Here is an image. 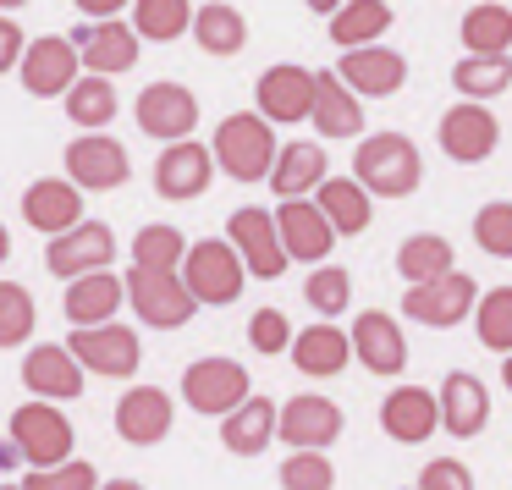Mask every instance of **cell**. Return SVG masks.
<instances>
[{"mask_svg": "<svg viewBox=\"0 0 512 490\" xmlns=\"http://www.w3.org/2000/svg\"><path fill=\"white\" fill-rule=\"evenodd\" d=\"M463 45H468V56H507L512 12L507 6H474V12L463 17Z\"/></svg>", "mask_w": 512, "mask_h": 490, "instance_id": "obj_37", "label": "cell"}, {"mask_svg": "<svg viewBox=\"0 0 512 490\" xmlns=\"http://www.w3.org/2000/svg\"><path fill=\"white\" fill-rule=\"evenodd\" d=\"M193 39H199L204 56H237L248 45V17L226 0H204L193 12Z\"/></svg>", "mask_w": 512, "mask_h": 490, "instance_id": "obj_32", "label": "cell"}, {"mask_svg": "<svg viewBox=\"0 0 512 490\" xmlns=\"http://www.w3.org/2000/svg\"><path fill=\"white\" fill-rule=\"evenodd\" d=\"M127 303H133V314L144 325H155V331H177V325H188L193 309H199V298L188 292L182 270H144V265L127 270Z\"/></svg>", "mask_w": 512, "mask_h": 490, "instance_id": "obj_4", "label": "cell"}, {"mask_svg": "<svg viewBox=\"0 0 512 490\" xmlns=\"http://www.w3.org/2000/svg\"><path fill=\"white\" fill-rule=\"evenodd\" d=\"M122 6H127V0H78V12H83V17H94V23H105V17H116Z\"/></svg>", "mask_w": 512, "mask_h": 490, "instance_id": "obj_50", "label": "cell"}, {"mask_svg": "<svg viewBox=\"0 0 512 490\" xmlns=\"http://www.w3.org/2000/svg\"><path fill=\"white\" fill-rule=\"evenodd\" d=\"M23 485L28 490H100V474H94V463L72 457V463H61V468H28Z\"/></svg>", "mask_w": 512, "mask_h": 490, "instance_id": "obj_46", "label": "cell"}, {"mask_svg": "<svg viewBox=\"0 0 512 490\" xmlns=\"http://www.w3.org/2000/svg\"><path fill=\"white\" fill-rule=\"evenodd\" d=\"M342 408H336L331 397H314V391H303V397L281 402V424L276 435L287 446H298V452H325V446L342 435Z\"/></svg>", "mask_w": 512, "mask_h": 490, "instance_id": "obj_12", "label": "cell"}, {"mask_svg": "<svg viewBox=\"0 0 512 490\" xmlns=\"http://www.w3.org/2000/svg\"><path fill=\"white\" fill-rule=\"evenodd\" d=\"M336 78H342L358 100H386V94L402 89L408 61H402L397 50H386V45H364V50H347V56L336 61Z\"/></svg>", "mask_w": 512, "mask_h": 490, "instance_id": "obj_19", "label": "cell"}, {"mask_svg": "<svg viewBox=\"0 0 512 490\" xmlns=\"http://www.w3.org/2000/svg\"><path fill=\"white\" fill-rule=\"evenodd\" d=\"M441 397V424L446 435H457V441H468V435H479L490 424V391L479 375H463V369H452L446 375V386L435 391Z\"/></svg>", "mask_w": 512, "mask_h": 490, "instance_id": "obj_26", "label": "cell"}, {"mask_svg": "<svg viewBox=\"0 0 512 490\" xmlns=\"http://www.w3.org/2000/svg\"><path fill=\"white\" fill-rule=\"evenodd\" d=\"M100 490H144V485H138V479H105Z\"/></svg>", "mask_w": 512, "mask_h": 490, "instance_id": "obj_52", "label": "cell"}, {"mask_svg": "<svg viewBox=\"0 0 512 490\" xmlns=\"http://www.w3.org/2000/svg\"><path fill=\"white\" fill-rule=\"evenodd\" d=\"M127 298V281H116L111 270H94V276H78L67 287V320L72 325H111L116 309Z\"/></svg>", "mask_w": 512, "mask_h": 490, "instance_id": "obj_30", "label": "cell"}, {"mask_svg": "<svg viewBox=\"0 0 512 490\" xmlns=\"http://www.w3.org/2000/svg\"><path fill=\"white\" fill-rule=\"evenodd\" d=\"M182 281H188V292L199 303H232L237 292H243V281H248V265H243V254H237L232 243L204 237V243H188Z\"/></svg>", "mask_w": 512, "mask_h": 490, "instance_id": "obj_5", "label": "cell"}, {"mask_svg": "<svg viewBox=\"0 0 512 490\" xmlns=\"http://www.w3.org/2000/svg\"><path fill=\"white\" fill-rule=\"evenodd\" d=\"M6 254H12V232L0 226V265H6Z\"/></svg>", "mask_w": 512, "mask_h": 490, "instance_id": "obj_53", "label": "cell"}, {"mask_svg": "<svg viewBox=\"0 0 512 490\" xmlns=\"http://www.w3.org/2000/svg\"><path fill=\"white\" fill-rule=\"evenodd\" d=\"M83 375L89 369L72 358V347L61 342H39L34 353L23 358V386L34 391V397H50V402H72L83 391Z\"/></svg>", "mask_w": 512, "mask_h": 490, "instance_id": "obj_23", "label": "cell"}, {"mask_svg": "<svg viewBox=\"0 0 512 490\" xmlns=\"http://www.w3.org/2000/svg\"><path fill=\"white\" fill-rule=\"evenodd\" d=\"M226 243L243 254V265H248V276H259V281H276L281 270L292 265L287 259V248H281V232H276V215L270 210H232V221H226Z\"/></svg>", "mask_w": 512, "mask_h": 490, "instance_id": "obj_9", "label": "cell"}, {"mask_svg": "<svg viewBox=\"0 0 512 490\" xmlns=\"http://www.w3.org/2000/svg\"><path fill=\"white\" fill-rule=\"evenodd\" d=\"M0 6H6V12H17V6H28V0H0Z\"/></svg>", "mask_w": 512, "mask_h": 490, "instance_id": "obj_55", "label": "cell"}, {"mask_svg": "<svg viewBox=\"0 0 512 490\" xmlns=\"http://www.w3.org/2000/svg\"><path fill=\"white\" fill-rule=\"evenodd\" d=\"M67 116H72L78 127H89V133H100V127L116 116V89H111V78H94V72H89V78L72 83V89H67Z\"/></svg>", "mask_w": 512, "mask_h": 490, "instance_id": "obj_39", "label": "cell"}, {"mask_svg": "<svg viewBox=\"0 0 512 490\" xmlns=\"http://www.w3.org/2000/svg\"><path fill=\"white\" fill-rule=\"evenodd\" d=\"M171 430V397L160 386H133L116 402V435L127 446H155Z\"/></svg>", "mask_w": 512, "mask_h": 490, "instance_id": "obj_25", "label": "cell"}, {"mask_svg": "<svg viewBox=\"0 0 512 490\" xmlns=\"http://www.w3.org/2000/svg\"><path fill=\"white\" fill-rule=\"evenodd\" d=\"M325 182V149L320 144H281L276 166H270V188L281 199H303V193H320Z\"/></svg>", "mask_w": 512, "mask_h": 490, "instance_id": "obj_33", "label": "cell"}, {"mask_svg": "<svg viewBox=\"0 0 512 490\" xmlns=\"http://www.w3.org/2000/svg\"><path fill=\"white\" fill-rule=\"evenodd\" d=\"M303 298H309L314 314H342L347 298H353V276H347L342 265H320V270H309V281H303Z\"/></svg>", "mask_w": 512, "mask_h": 490, "instance_id": "obj_43", "label": "cell"}, {"mask_svg": "<svg viewBox=\"0 0 512 490\" xmlns=\"http://www.w3.org/2000/svg\"><path fill=\"white\" fill-rule=\"evenodd\" d=\"M501 380H507V391H512V353L501 358Z\"/></svg>", "mask_w": 512, "mask_h": 490, "instance_id": "obj_54", "label": "cell"}, {"mask_svg": "<svg viewBox=\"0 0 512 490\" xmlns=\"http://www.w3.org/2000/svg\"><path fill=\"white\" fill-rule=\"evenodd\" d=\"M353 358L369 369V375H402L408 364V342H402V325L391 314L369 309L353 320Z\"/></svg>", "mask_w": 512, "mask_h": 490, "instance_id": "obj_24", "label": "cell"}, {"mask_svg": "<svg viewBox=\"0 0 512 490\" xmlns=\"http://www.w3.org/2000/svg\"><path fill=\"white\" fill-rule=\"evenodd\" d=\"M419 490H474V474H468V463H457V457H435V463H424Z\"/></svg>", "mask_w": 512, "mask_h": 490, "instance_id": "obj_48", "label": "cell"}, {"mask_svg": "<svg viewBox=\"0 0 512 490\" xmlns=\"http://www.w3.org/2000/svg\"><path fill=\"white\" fill-rule=\"evenodd\" d=\"M314 133L320 138H353V133H364V100H358L353 89H347L336 72H314Z\"/></svg>", "mask_w": 512, "mask_h": 490, "instance_id": "obj_28", "label": "cell"}, {"mask_svg": "<svg viewBox=\"0 0 512 490\" xmlns=\"http://www.w3.org/2000/svg\"><path fill=\"white\" fill-rule=\"evenodd\" d=\"M474 243L485 248L490 259H512V204L496 199L474 215Z\"/></svg>", "mask_w": 512, "mask_h": 490, "instance_id": "obj_44", "label": "cell"}, {"mask_svg": "<svg viewBox=\"0 0 512 490\" xmlns=\"http://www.w3.org/2000/svg\"><path fill=\"white\" fill-rule=\"evenodd\" d=\"M78 67H83L78 45L61 39V34H45L23 50V67L17 72H23V89L34 94V100H56V94H67L72 83H78Z\"/></svg>", "mask_w": 512, "mask_h": 490, "instance_id": "obj_10", "label": "cell"}, {"mask_svg": "<svg viewBox=\"0 0 512 490\" xmlns=\"http://www.w3.org/2000/svg\"><path fill=\"white\" fill-rule=\"evenodd\" d=\"M314 72L309 67H292V61H281V67H270L265 78H259L254 100H259V116L265 122H309L314 116Z\"/></svg>", "mask_w": 512, "mask_h": 490, "instance_id": "obj_15", "label": "cell"}, {"mask_svg": "<svg viewBox=\"0 0 512 490\" xmlns=\"http://www.w3.org/2000/svg\"><path fill=\"white\" fill-rule=\"evenodd\" d=\"M23 215H28V226L61 237L72 226H83V188L72 177H39L23 193Z\"/></svg>", "mask_w": 512, "mask_h": 490, "instance_id": "obj_21", "label": "cell"}, {"mask_svg": "<svg viewBox=\"0 0 512 490\" xmlns=\"http://www.w3.org/2000/svg\"><path fill=\"white\" fill-rule=\"evenodd\" d=\"M248 397H254V391H248V369L237 364V358H193V364L182 369V402H188L193 413L226 419V413Z\"/></svg>", "mask_w": 512, "mask_h": 490, "instance_id": "obj_6", "label": "cell"}, {"mask_svg": "<svg viewBox=\"0 0 512 490\" xmlns=\"http://www.w3.org/2000/svg\"><path fill=\"white\" fill-rule=\"evenodd\" d=\"M320 215L336 226V237H358L369 226V188L358 177H325L320 193H314Z\"/></svg>", "mask_w": 512, "mask_h": 490, "instance_id": "obj_31", "label": "cell"}, {"mask_svg": "<svg viewBox=\"0 0 512 490\" xmlns=\"http://www.w3.org/2000/svg\"><path fill=\"white\" fill-rule=\"evenodd\" d=\"M397 270H402V281H408V287L446 276V270H452V243H446V237H435V232L408 237V243L397 248Z\"/></svg>", "mask_w": 512, "mask_h": 490, "instance_id": "obj_35", "label": "cell"}, {"mask_svg": "<svg viewBox=\"0 0 512 490\" xmlns=\"http://www.w3.org/2000/svg\"><path fill=\"white\" fill-rule=\"evenodd\" d=\"M452 83H457V94H468V100L485 105L490 94H501L512 83V61L507 56H463L452 67Z\"/></svg>", "mask_w": 512, "mask_h": 490, "instance_id": "obj_38", "label": "cell"}, {"mask_svg": "<svg viewBox=\"0 0 512 490\" xmlns=\"http://www.w3.org/2000/svg\"><path fill=\"white\" fill-rule=\"evenodd\" d=\"M248 342H254V353H287L292 347V325L281 309H259L254 320H248Z\"/></svg>", "mask_w": 512, "mask_h": 490, "instance_id": "obj_47", "label": "cell"}, {"mask_svg": "<svg viewBox=\"0 0 512 490\" xmlns=\"http://www.w3.org/2000/svg\"><path fill=\"white\" fill-rule=\"evenodd\" d=\"M133 116H138V127H144L149 138H171V144H182V138L199 127V100H193L182 83H149V89L138 94Z\"/></svg>", "mask_w": 512, "mask_h": 490, "instance_id": "obj_14", "label": "cell"}, {"mask_svg": "<svg viewBox=\"0 0 512 490\" xmlns=\"http://www.w3.org/2000/svg\"><path fill=\"white\" fill-rule=\"evenodd\" d=\"M182 259H188V243H182L177 226H138L133 265H144V270H182Z\"/></svg>", "mask_w": 512, "mask_h": 490, "instance_id": "obj_40", "label": "cell"}, {"mask_svg": "<svg viewBox=\"0 0 512 490\" xmlns=\"http://www.w3.org/2000/svg\"><path fill=\"white\" fill-rule=\"evenodd\" d=\"M496 138H501V127L490 116V105H479V100H463L441 116V149L452 160H463V166H479V160L496 155Z\"/></svg>", "mask_w": 512, "mask_h": 490, "instance_id": "obj_17", "label": "cell"}, {"mask_svg": "<svg viewBox=\"0 0 512 490\" xmlns=\"http://www.w3.org/2000/svg\"><path fill=\"white\" fill-rule=\"evenodd\" d=\"M193 12L199 6H188V0H133V28L138 39H182L193 28Z\"/></svg>", "mask_w": 512, "mask_h": 490, "instance_id": "obj_36", "label": "cell"}, {"mask_svg": "<svg viewBox=\"0 0 512 490\" xmlns=\"http://www.w3.org/2000/svg\"><path fill=\"white\" fill-rule=\"evenodd\" d=\"M34 298H28V287H17V281H0V347H23L28 331H34Z\"/></svg>", "mask_w": 512, "mask_h": 490, "instance_id": "obj_42", "label": "cell"}, {"mask_svg": "<svg viewBox=\"0 0 512 490\" xmlns=\"http://www.w3.org/2000/svg\"><path fill=\"white\" fill-rule=\"evenodd\" d=\"M215 177V155L204 144H193V138H182V144H166L155 160V193L160 199H199L204 188H210Z\"/></svg>", "mask_w": 512, "mask_h": 490, "instance_id": "obj_18", "label": "cell"}, {"mask_svg": "<svg viewBox=\"0 0 512 490\" xmlns=\"http://www.w3.org/2000/svg\"><path fill=\"white\" fill-rule=\"evenodd\" d=\"M127 171H133L127 149L116 144V138H105V133H83V138L67 144V177L78 182V188H89V193L122 188Z\"/></svg>", "mask_w": 512, "mask_h": 490, "instance_id": "obj_13", "label": "cell"}, {"mask_svg": "<svg viewBox=\"0 0 512 490\" xmlns=\"http://www.w3.org/2000/svg\"><path fill=\"white\" fill-rule=\"evenodd\" d=\"M67 347L89 375H111V380H133L138 364H144L138 331H127V325H116V320L111 325H78Z\"/></svg>", "mask_w": 512, "mask_h": 490, "instance_id": "obj_8", "label": "cell"}, {"mask_svg": "<svg viewBox=\"0 0 512 490\" xmlns=\"http://www.w3.org/2000/svg\"><path fill=\"white\" fill-rule=\"evenodd\" d=\"M474 331L490 353H512V287H496L479 298L474 309Z\"/></svg>", "mask_w": 512, "mask_h": 490, "instance_id": "obj_41", "label": "cell"}, {"mask_svg": "<svg viewBox=\"0 0 512 490\" xmlns=\"http://www.w3.org/2000/svg\"><path fill=\"white\" fill-rule=\"evenodd\" d=\"M72 45H78L83 67H89L94 78H116V72L138 67V28L133 23H116V17L89 23L83 34H72Z\"/></svg>", "mask_w": 512, "mask_h": 490, "instance_id": "obj_20", "label": "cell"}, {"mask_svg": "<svg viewBox=\"0 0 512 490\" xmlns=\"http://www.w3.org/2000/svg\"><path fill=\"white\" fill-rule=\"evenodd\" d=\"M353 177L369 188V199H408V193L424 182V160H419V149H413V138L375 133V138L358 144Z\"/></svg>", "mask_w": 512, "mask_h": 490, "instance_id": "obj_1", "label": "cell"}, {"mask_svg": "<svg viewBox=\"0 0 512 490\" xmlns=\"http://www.w3.org/2000/svg\"><path fill=\"white\" fill-rule=\"evenodd\" d=\"M23 50H28L23 28H17L12 17H0V72H12V67H23Z\"/></svg>", "mask_w": 512, "mask_h": 490, "instance_id": "obj_49", "label": "cell"}, {"mask_svg": "<svg viewBox=\"0 0 512 490\" xmlns=\"http://www.w3.org/2000/svg\"><path fill=\"white\" fill-rule=\"evenodd\" d=\"M276 232H281L287 259H303V265H325V254H331V243H336V226L320 215L314 199H281Z\"/></svg>", "mask_w": 512, "mask_h": 490, "instance_id": "obj_16", "label": "cell"}, {"mask_svg": "<svg viewBox=\"0 0 512 490\" xmlns=\"http://www.w3.org/2000/svg\"><path fill=\"white\" fill-rule=\"evenodd\" d=\"M435 424H441V397L424 391V386H397L386 402H380V430H386L391 441H402V446L430 441Z\"/></svg>", "mask_w": 512, "mask_h": 490, "instance_id": "obj_22", "label": "cell"}, {"mask_svg": "<svg viewBox=\"0 0 512 490\" xmlns=\"http://www.w3.org/2000/svg\"><path fill=\"white\" fill-rule=\"evenodd\" d=\"M210 155L232 182H270V166H276L281 144H276V133H270V122L259 111H237L215 127Z\"/></svg>", "mask_w": 512, "mask_h": 490, "instance_id": "obj_2", "label": "cell"}, {"mask_svg": "<svg viewBox=\"0 0 512 490\" xmlns=\"http://www.w3.org/2000/svg\"><path fill=\"white\" fill-rule=\"evenodd\" d=\"M276 424H281V408L270 397H248L237 402L232 413L221 419V446L237 457H259L270 441H276Z\"/></svg>", "mask_w": 512, "mask_h": 490, "instance_id": "obj_27", "label": "cell"}, {"mask_svg": "<svg viewBox=\"0 0 512 490\" xmlns=\"http://www.w3.org/2000/svg\"><path fill=\"white\" fill-rule=\"evenodd\" d=\"M474 309H479V287L463 270L419 281V287H408V298H402V314H413V320L430 325V331H452V325H463Z\"/></svg>", "mask_w": 512, "mask_h": 490, "instance_id": "obj_7", "label": "cell"}, {"mask_svg": "<svg viewBox=\"0 0 512 490\" xmlns=\"http://www.w3.org/2000/svg\"><path fill=\"white\" fill-rule=\"evenodd\" d=\"M342 6H347V0H309V12H320V17H336Z\"/></svg>", "mask_w": 512, "mask_h": 490, "instance_id": "obj_51", "label": "cell"}, {"mask_svg": "<svg viewBox=\"0 0 512 490\" xmlns=\"http://www.w3.org/2000/svg\"><path fill=\"white\" fill-rule=\"evenodd\" d=\"M386 28H391L386 0H347L342 12L331 17V45L336 50H364V45H380Z\"/></svg>", "mask_w": 512, "mask_h": 490, "instance_id": "obj_34", "label": "cell"}, {"mask_svg": "<svg viewBox=\"0 0 512 490\" xmlns=\"http://www.w3.org/2000/svg\"><path fill=\"white\" fill-rule=\"evenodd\" d=\"M111 254H116V237H111V226H100V221H83V226H72V232L50 237V248H45V265H50V276H61V281H78V276H94V270H105V265H111Z\"/></svg>", "mask_w": 512, "mask_h": 490, "instance_id": "obj_11", "label": "cell"}, {"mask_svg": "<svg viewBox=\"0 0 512 490\" xmlns=\"http://www.w3.org/2000/svg\"><path fill=\"white\" fill-rule=\"evenodd\" d=\"M347 358H353V336L336 331L331 320H320V325H309V331L292 336V364H298L303 375H314V380L342 375Z\"/></svg>", "mask_w": 512, "mask_h": 490, "instance_id": "obj_29", "label": "cell"}, {"mask_svg": "<svg viewBox=\"0 0 512 490\" xmlns=\"http://www.w3.org/2000/svg\"><path fill=\"white\" fill-rule=\"evenodd\" d=\"M0 490H28V485H0Z\"/></svg>", "mask_w": 512, "mask_h": 490, "instance_id": "obj_56", "label": "cell"}, {"mask_svg": "<svg viewBox=\"0 0 512 490\" xmlns=\"http://www.w3.org/2000/svg\"><path fill=\"white\" fill-rule=\"evenodd\" d=\"M336 485V468L325 452H292L281 463V490H331Z\"/></svg>", "mask_w": 512, "mask_h": 490, "instance_id": "obj_45", "label": "cell"}, {"mask_svg": "<svg viewBox=\"0 0 512 490\" xmlns=\"http://www.w3.org/2000/svg\"><path fill=\"white\" fill-rule=\"evenodd\" d=\"M12 446L17 457H23L28 468H61L72 463V419L56 408V402H23V408L12 413Z\"/></svg>", "mask_w": 512, "mask_h": 490, "instance_id": "obj_3", "label": "cell"}]
</instances>
